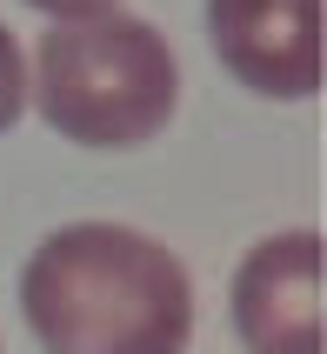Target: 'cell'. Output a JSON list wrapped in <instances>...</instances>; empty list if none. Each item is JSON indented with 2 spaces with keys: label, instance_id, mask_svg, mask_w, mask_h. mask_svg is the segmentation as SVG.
<instances>
[{
  "label": "cell",
  "instance_id": "obj_1",
  "mask_svg": "<svg viewBox=\"0 0 327 354\" xmlns=\"http://www.w3.org/2000/svg\"><path fill=\"white\" fill-rule=\"evenodd\" d=\"M20 315L47 354H180L194 335V288L154 234L74 221L27 254Z\"/></svg>",
  "mask_w": 327,
  "mask_h": 354
},
{
  "label": "cell",
  "instance_id": "obj_2",
  "mask_svg": "<svg viewBox=\"0 0 327 354\" xmlns=\"http://www.w3.org/2000/svg\"><path fill=\"white\" fill-rule=\"evenodd\" d=\"M34 100L47 127L80 147H140L174 120L180 67L160 27L134 14H87L40 40Z\"/></svg>",
  "mask_w": 327,
  "mask_h": 354
},
{
  "label": "cell",
  "instance_id": "obj_3",
  "mask_svg": "<svg viewBox=\"0 0 327 354\" xmlns=\"http://www.w3.org/2000/svg\"><path fill=\"white\" fill-rule=\"evenodd\" d=\"M234 335L247 354H327L321 321V234H268L234 268Z\"/></svg>",
  "mask_w": 327,
  "mask_h": 354
},
{
  "label": "cell",
  "instance_id": "obj_4",
  "mask_svg": "<svg viewBox=\"0 0 327 354\" xmlns=\"http://www.w3.org/2000/svg\"><path fill=\"white\" fill-rule=\"evenodd\" d=\"M207 34L254 94L308 100L321 87V0H207Z\"/></svg>",
  "mask_w": 327,
  "mask_h": 354
},
{
  "label": "cell",
  "instance_id": "obj_5",
  "mask_svg": "<svg viewBox=\"0 0 327 354\" xmlns=\"http://www.w3.org/2000/svg\"><path fill=\"white\" fill-rule=\"evenodd\" d=\"M27 114V54H20V40L0 27V134Z\"/></svg>",
  "mask_w": 327,
  "mask_h": 354
},
{
  "label": "cell",
  "instance_id": "obj_6",
  "mask_svg": "<svg viewBox=\"0 0 327 354\" xmlns=\"http://www.w3.org/2000/svg\"><path fill=\"white\" fill-rule=\"evenodd\" d=\"M27 7H40V14H54V20H87V14H107L114 0H27Z\"/></svg>",
  "mask_w": 327,
  "mask_h": 354
}]
</instances>
